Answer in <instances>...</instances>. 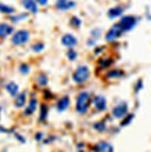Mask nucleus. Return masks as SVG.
Segmentation results:
<instances>
[{
  "label": "nucleus",
  "instance_id": "34",
  "mask_svg": "<svg viewBox=\"0 0 151 152\" xmlns=\"http://www.w3.org/2000/svg\"><path fill=\"white\" fill-rule=\"evenodd\" d=\"M103 50H104V47H97V48L94 50V54H100V53L103 51Z\"/></svg>",
  "mask_w": 151,
  "mask_h": 152
},
{
  "label": "nucleus",
  "instance_id": "13",
  "mask_svg": "<svg viewBox=\"0 0 151 152\" xmlns=\"http://www.w3.org/2000/svg\"><path fill=\"white\" fill-rule=\"evenodd\" d=\"M22 7L25 10H28L29 12H32V14H36V12L39 11L36 0H22Z\"/></svg>",
  "mask_w": 151,
  "mask_h": 152
},
{
  "label": "nucleus",
  "instance_id": "20",
  "mask_svg": "<svg viewBox=\"0 0 151 152\" xmlns=\"http://www.w3.org/2000/svg\"><path fill=\"white\" fill-rule=\"evenodd\" d=\"M93 127L97 130V132H105L107 130V123H105V120H99V122H96L93 124Z\"/></svg>",
  "mask_w": 151,
  "mask_h": 152
},
{
  "label": "nucleus",
  "instance_id": "19",
  "mask_svg": "<svg viewBox=\"0 0 151 152\" xmlns=\"http://www.w3.org/2000/svg\"><path fill=\"white\" fill-rule=\"evenodd\" d=\"M123 75H125V72L122 69H112L107 73V79H119Z\"/></svg>",
  "mask_w": 151,
  "mask_h": 152
},
{
  "label": "nucleus",
  "instance_id": "18",
  "mask_svg": "<svg viewBox=\"0 0 151 152\" xmlns=\"http://www.w3.org/2000/svg\"><path fill=\"white\" fill-rule=\"evenodd\" d=\"M6 90H7V93L11 97H17L20 94V93H18V86H17V83H13V82L6 86Z\"/></svg>",
  "mask_w": 151,
  "mask_h": 152
},
{
  "label": "nucleus",
  "instance_id": "37",
  "mask_svg": "<svg viewBox=\"0 0 151 152\" xmlns=\"http://www.w3.org/2000/svg\"><path fill=\"white\" fill-rule=\"evenodd\" d=\"M80 152H85V151H80Z\"/></svg>",
  "mask_w": 151,
  "mask_h": 152
},
{
  "label": "nucleus",
  "instance_id": "15",
  "mask_svg": "<svg viewBox=\"0 0 151 152\" xmlns=\"http://www.w3.org/2000/svg\"><path fill=\"white\" fill-rule=\"evenodd\" d=\"M36 108H38V100H36V98H31V101H29V105L27 107V109H25L24 115L25 116L32 115V113L36 111Z\"/></svg>",
  "mask_w": 151,
  "mask_h": 152
},
{
  "label": "nucleus",
  "instance_id": "11",
  "mask_svg": "<svg viewBox=\"0 0 151 152\" xmlns=\"http://www.w3.org/2000/svg\"><path fill=\"white\" fill-rule=\"evenodd\" d=\"M94 152H114V147L107 141H99L97 144L93 147Z\"/></svg>",
  "mask_w": 151,
  "mask_h": 152
},
{
  "label": "nucleus",
  "instance_id": "2",
  "mask_svg": "<svg viewBox=\"0 0 151 152\" xmlns=\"http://www.w3.org/2000/svg\"><path fill=\"white\" fill-rule=\"evenodd\" d=\"M90 77V69L86 66V65H79L78 68L75 69V72L72 75V80L78 84H83L86 83Z\"/></svg>",
  "mask_w": 151,
  "mask_h": 152
},
{
  "label": "nucleus",
  "instance_id": "30",
  "mask_svg": "<svg viewBox=\"0 0 151 152\" xmlns=\"http://www.w3.org/2000/svg\"><path fill=\"white\" fill-rule=\"evenodd\" d=\"M141 88H143V79H139L135 84V93H139Z\"/></svg>",
  "mask_w": 151,
  "mask_h": 152
},
{
  "label": "nucleus",
  "instance_id": "14",
  "mask_svg": "<svg viewBox=\"0 0 151 152\" xmlns=\"http://www.w3.org/2000/svg\"><path fill=\"white\" fill-rule=\"evenodd\" d=\"M68 107H69V97L68 96L61 97L60 100L57 101V109H58L60 112H64L65 109H68Z\"/></svg>",
  "mask_w": 151,
  "mask_h": 152
},
{
  "label": "nucleus",
  "instance_id": "29",
  "mask_svg": "<svg viewBox=\"0 0 151 152\" xmlns=\"http://www.w3.org/2000/svg\"><path fill=\"white\" fill-rule=\"evenodd\" d=\"M100 36H101V31H100L99 28H96V29H93V31H91V37H93L94 40H97Z\"/></svg>",
  "mask_w": 151,
  "mask_h": 152
},
{
  "label": "nucleus",
  "instance_id": "22",
  "mask_svg": "<svg viewBox=\"0 0 151 152\" xmlns=\"http://www.w3.org/2000/svg\"><path fill=\"white\" fill-rule=\"evenodd\" d=\"M133 119H135V113H130V112H129L122 119V122H121V126H122V127H125V126H127V124H130Z\"/></svg>",
  "mask_w": 151,
  "mask_h": 152
},
{
  "label": "nucleus",
  "instance_id": "12",
  "mask_svg": "<svg viewBox=\"0 0 151 152\" xmlns=\"http://www.w3.org/2000/svg\"><path fill=\"white\" fill-rule=\"evenodd\" d=\"M14 26L13 25H8L6 22H0V37L4 39V37L10 36V35H14Z\"/></svg>",
  "mask_w": 151,
  "mask_h": 152
},
{
  "label": "nucleus",
  "instance_id": "7",
  "mask_svg": "<svg viewBox=\"0 0 151 152\" xmlns=\"http://www.w3.org/2000/svg\"><path fill=\"white\" fill-rule=\"evenodd\" d=\"M93 105H94L96 111L99 112H104L107 109V98L104 96H96L93 97Z\"/></svg>",
  "mask_w": 151,
  "mask_h": 152
},
{
  "label": "nucleus",
  "instance_id": "26",
  "mask_svg": "<svg viewBox=\"0 0 151 152\" xmlns=\"http://www.w3.org/2000/svg\"><path fill=\"white\" fill-rule=\"evenodd\" d=\"M67 57H68V60L69 61H75L76 58H78V54H76V51L74 50V48H68Z\"/></svg>",
  "mask_w": 151,
  "mask_h": 152
},
{
  "label": "nucleus",
  "instance_id": "25",
  "mask_svg": "<svg viewBox=\"0 0 151 152\" xmlns=\"http://www.w3.org/2000/svg\"><path fill=\"white\" fill-rule=\"evenodd\" d=\"M28 18V14H18V15H11V21L13 22H21L22 20H27Z\"/></svg>",
  "mask_w": 151,
  "mask_h": 152
},
{
  "label": "nucleus",
  "instance_id": "35",
  "mask_svg": "<svg viewBox=\"0 0 151 152\" xmlns=\"http://www.w3.org/2000/svg\"><path fill=\"white\" fill-rule=\"evenodd\" d=\"M94 43H96L94 39H89L88 40V46H94Z\"/></svg>",
  "mask_w": 151,
  "mask_h": 152
},
{
  "label": "nucleus",
  "instance_id": "24",
  "mask_svg": "<svg viewBox=\"0 0 151 152\" xmlns=\"http://www.w3.org/2000/svg\"><path fill=\"white\" fill-rule=\"evenodd\" d=\"M114 64V61L111 58H101L99 61V68H108L110 65Z\"/></svg>",
  "mask_w": 151,
  "mask_h": 152
},
{
  "label": "nucleus",
  "instance_id": "17",
  "mask_svg": "<svg viewBox=\"0 0 151 152\" xmlns=\"http://www.w3.org/2000/svg\"><path fill=\"white\" fill-rule=\"evenodd\" d=\"M0 12L7 14V15H14V14H15V8L11 7V6H8V4L0 3Z\"/></svg>",
  "mask_w": 151,
  "mask_h": 152
},
{
  "label": "nucleus",
  "instance_id": "36",
  "mask_svg": "<svg viewBox=\"0 0 151 152\" xmlns=\"http://www.w3.org/2000/svg\"><path fill=\"white\" fill-rule=\"evenodd\" d=\"M42 137H43V134H42V133H39V134H36V138H38V140H40Z\"/></svg>",
  "mask_w": 151,
  "mask_h": 152
},
{
  "label": "nucleus",
  "instance_id": "16",
  "mask_svg": "<svg viewBox=\"0 0 151 152\" xmlns=\"http://www.w3.org/2000/svg\"><path fill=\"white\" fill-rule=\"evenodd\" d=\"M27 102V94L25 93H20L18 96L14 98V105H15L17 108H22Z\"/></svg>",
  "mask_w": 151,
  "mask_h": 152
},
{
  "label": "nucleus",
  "instance_id": "8",
  "mask_svg": "<svg viewBox=\"0 0 151 152\" xmlns=\"http://www.w3.org/2000/svg\"><path fill=\"white\" fill-rule=\"evenodd\" d=\"M61 44H63L64 47L74 48V47H76V44H78V39H76L72 33H65V35L61 37Z\"/></svg>",
  "mask_w": 151,
  "mask_h": 152
},
{
  "label": "nucleus",
  "instance_id": "4",
  "mask_svg": "<svg viewBox=\"0 0 151 152\" xmlns=\"http://www.w3.org/2000/svg\"><path fill=\"white\" fill-rule=\"evenodd\" d=\"M29 37H31V33H29L27 29H21V31L14 32V35H13V37H11V43L14 44V46H22V44L28 43Z\"/></svg>",
  "mask_w": 151,
  "mask_h": 152
},
{
  "label": "nucleus",
  "instance_id": "28",
  "mask_svg": "<svg viewBox=\"0 0 151 152\" xmlns=\"http://www.w3.org/2000/svg\"><path fill=\"white\" fill-rule=\"evenodd\" d=\"M43 48H44V44H43V43H40V42H39V43H35L33 46H32V50H33L35 53L42 51Z\"/></svg>",
  "mask_w": 151,
  "mask_h": 152
},
{
  "label": "nucleus",
  "instance_id": "3",
  "mask_svg": "<svg viewBox=\"0 0 151 152\" xmlns=\"http://www.w3.org/2000/svg\"><path fill=\"white\" fill-rule=\"evenodd\" d=\"M137 21H139V18L135 15H122L121 17V20H119V26L121 29L123 31V33L125 32H129V31H132V29L135 28L136 25H137Z\"/></svg>",
  "mask_w": 151,
  "mask_h": 152
},
{
  "label": "nucleus",
  "instance_id": "10",
  "mask_svg": "<svg viewBox=\"0 0 151 152\" xmlns=\"http://www.w3.org/2000/svg\"><path fill=\"white\" fill-rule=\"evenodd\" d=\"M123 11H125L123 6H115V7H111L108 10L107 15L110 20H115V18H121L123 15Z\"/></svg>",
  "mask_w": 151,
  "mask_h": 152
},
{
  "label": "nucleus",
  "instance_id": "32",
  "mask_svg": "<svg viewBox=\"0 0 151 152\" xmlns=\"http://www.w3.org/2000/svg\"><path fill=\"white\" fill-rule=\"evenodd\" d=\"M36 3L40 4V6H46L49 3V0H36Z\"/></svg>",
  "mask_w": 151,
  "mask_h": 152
},
{
  "label": "nucleus",
  "instance_id": "31",
  "mask_svg": "<svg viewBox=\"0 0 151 152\" xmlns=\"http://www.w3.org/2000/svg\"><path fill=\"white\" fill-rule=\"evenodd\" d=\"M29 71H31V68H29V66H28L27 64H22V65L20 66V72H21V73H24V75H28Z\"/></svg>",
  "mask_w": 151,
  "mask_h": 152
},
{
  "label": "nucleus",
  "instance_id": "1",
  "mask_svg": "<svg viewBox=\"0 0 151 152\" xmlns=\"http://www.w3.org/2000/svg\"><path fill=\"white\" fill-rule=\"evenodd\" d=\"M93 104V97L89 91L83 90L80 91L78 96H76V104H75V108H76V112L79 115H85V113L89 111L90 105Z\"/></svg>",
  "mask_w": 151,
  "mask_h": 152
},
{
  "label": "nucleus",
  "instance_id": "33",
  "mask_svg": "<svg viewBox=\"0 0 151 152\" xmlns=\"http://www.w3.org/2000/svg\"><path fill=\"white\" fill-rule=\"evenodd\" d=\"M44 97H47V100H52V97H53V94L50 91H44Z\"/></svg>",
  "mask_w": 151,
  "mask_h": 152
},
{
  "label": "nucleus",
  "instance_id": "9",
  "mask_svg": "<svg viewBox=\"0 0 151 152\" xmlns=\"http://www.w3.org/2000/svg\"><path fill=\"white\" fill-rule=\"evenodd\" d=\"M76 6L75 1L72 0H56V8L60 10V11H67V10H71Z\"/></svg>",
  "mask_w": 151,
  "mask_h": 152
},
{
  "label": "nucleus",
  "instance_id": "5",
  "mask_svg": "<svg viewBox=\"0 0 151 152\" xmlns=\"http://www.w3.org/2000/svg\"><path fill=\"white\" fill-rule=\"evenodd\" d=\"M111 113H112V116H114L115 119H123V118L129 113V105H127V102H125V101L118 102V104L112 108Z\"/></svg>",
  "mask_w": 151,
  "mask_h": 152
},
{
  "label": "nucleus",
  "instance_id": "21",
  "mask_svg": "<svg viewBox=\"0 0 151 152\" xmlns=\"http://www.w3.org/2000/svg\"><path fill=\"white\" fill-rule=\"evenodd\" d=\"M47 113H49L47 105H46V104H42V105H40V118H39L40 122H44V120H46V118H47Z\"/></svg>",
  "mask_w": 151,
  "mask_h": 152
},
{
  "label": "nucleus",
  "instance_id": "23",
  "mask_svg": "<svg viewBox=\"0 0 151 152\" xmlns=\"http://www.w3.org/2000/svg\"><path fill=\"white\" fill-rule=\"evenodd\" d=\"M69 25L71 26H74V28H80V25H82V21H80L79 17H76V15H72L71 17V20H69Z\"/></svg>",
  "mask_w": 151,
  "mask_h": 152
},
{
  "label": "nucleus",
  "instance_id": "6",
  "mask_svg": "<svg viewBox=\"0 0 151 152\" xmlns=\"http://www.w3.org/2000/svg\"><path fill=\"white\" fill-rule=\"evenodd\" d=\"M122 35H123V31L121 29L119 24H114L111 28H110V31L105 33V40H107V42H115V40H118Z\"/></svg>",
  "mask_w": 151,
  "mask_h": 152
},
{
  "label": "nucleus",
  "instance_id": "27",
  "mask_svg": "<svg viewBox=\"0 0 151 152\" xmlns=\"http://www.w3.org/2000/svg\"><path fill=\"white\" fill-rule=\"evenodd\" d=\"M47 76L46 75H39L38 76V83H39V86H42V87H43V86H46V84H47Z\"/></svg>",
  "mask_w": 151,
  "mask_h": 152
}]
</instances>
